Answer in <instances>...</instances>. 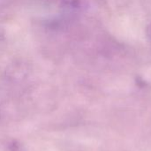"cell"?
I'll list each match as a JSON object with an SVG mask.
<instances>
[{
    "mask_svg": "<svg viewBox=\"0 0 151 151\" xmlns=\"http://www.w3.org/2000/svg\"><path fill=\"white\" fill-rule=\"evenodd\" d=\"M63 6L68 9H78L81 6L84 0H59Z\"/></svg>",
    "mask_w": 151,
    "mask_h": 151,
    "instance_id": "1",
    "label": "cell"
},
{
    "mask_svg": "<svg viewBox=\"0 0 151 151\" xmlns=\"http://www.w3.org/2000/svg\"><path fill=\"white\" fill-rule=\"evenodd\" d=\"M147 35L149 36V38L151 40V23L148 26V27H147Z\"/></svg>",
    "mask_w": 151,
    "mask_h": 151,
    "instance_id": "2",
    "label": "cell"
}]
</instances>
